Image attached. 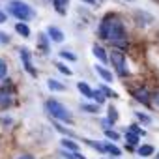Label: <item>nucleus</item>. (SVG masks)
Listing matches in <instances>:
<instances>
[{
    "instance_id": "f257e3e1",
    "label": "nucleus",
    "mask_w": 159,
    "mask_h": 159,
    "mask_svg": "<svg viewBox=\"0 0 159 159\" xmlns=\"http://www.w3.org/2000/svg\"><path fill=\"white\" fill-rule=\"evenodd\" d=\"M99 36H101L103 39H107V41L114 43L116 47H125V45H127L124 23H122L116 15H112V13H109V15L103 17V21H101V25H99Z\"/></svg>"
},
{
    "instance_id": "f03ea898",
    "label": "nucleus",
    "mask_w": 159,
    "mask_h": 159,
    "mask_svg": "<svg viewBox=\"0 0 159 159\" xmlns=\"http://www.w3.org/2000/svg\"><path fill=\"white\" fill-rule=\"evenodd\" d=\"M8 10H10V13L13 15V17H17L19 21H28V19H32V8L26 4V2H23V0H11L10 2V6H8Z\"/></svg>"
},
{
    "instance_id": "7ed1b4c3",
    "label": "nucleus",
    "mask_w": 159,
    "mask_h": 159,
    "mask_svg": "<svg viewBox=\"0 0 159 159\" xmlns=\"http://www.w3.org/2000/svg\"><path fill=\"white\" fill-rule=\"evenodd\" d=\"M47 112L52 116V118H56V120H62V122H67V124H71L73 122V116H71V112L60 103V101H54V99H51V101H47Z\"/></svg>"
},
{
    "instance_id": "20e7f679",
    "label": "nucleus",
    "mask_w": 159,
    "mask_h": 159,
    "mask_svg": "<svg viewBox=\"0 0 159 159\" xmlns=\"http://www.w3.org/2000/svg\"><path fill=\"white\" fill-rule=\"evenodd\" d=\"M111 62H112V66L116 67V71H118V75L120 77H125L129 71L125 69V54L120 51V49H114L112 51V54H111Z\"/></svg>"
},
{
    "instance_id": "39448f33",
    "label": "nucleus",
    "mask_w": 159,
    "mask_h": 159,
    "mask_svg": "<svg viewBox=\"0 0 159 159\" xmlns=\"http://www.w3.org/2000/svg\"><path fill=\"white\" fill-rule=\"evenodd\" d=\"M47 34L51 36V39L52 41H56V43H62L64 41V32L62 30H58L56 26H49L47 28Z\"/></svg>"
},
{
    "instance_id": "423d86ee",
    "label": "nucleus",
    "mask_w": 159,
    "mask_h": 159,
    "mask_svg": "<svg viewBox=\"0 0 159 159\" xmlns=\"http://www.w3.org/2000/svg\"><path fill=\"white\" fill-rule=\"evenodd\" d=\"M133 98H135L137 101H140V103H150V92H148L146 88L135 90V92H133Z\"/></svg>"
},
{
    "instance_id": "0eeeda50",
    "label": "nucleus",
    "mask_w": 159,
    "mask_h": 159,
    "mask_svg": "<svg viewBox=\"0 0 159 159\" xmlns=\"http://www.w3.org/2000/svg\"><path fill=\"white\" fill-rule=\"evenodd\" d=\"M21 58H23V62H25L26 71H28L30 75H36V69L32 67V62H30V52H28L26 49H23V51H21Z\"/></svg>"
},
{
    "instance_id": "6e6552de",
    "label": "nucleus",
    "mask_w": 159,
    "mask_h": 159,
    "mask_svg": "<svg viewBox=\"0 0 159 159\" xmlns=\"http://www.w3.org/2000/svg\"><path fill=\"white\" fill-rule=\"evenodd\" d=\"M47 86H49L52 92H64V90H66V86H64L60 81H56V79H49V81H47Z\"/></svg>"
},
{
    "instance_id": "1a4fd4ad",
    "label": "nucleus",
    "mask_w": 159,
    "mask_h": 159,
    "mask_svg": "<svg viewBox=\"0 0 159 159\" xmlns=\"http://www.w3.org/2000/svg\"><path fill=\"white\" fill-rule=\"evenodd\" d=\"M103 148H105V152H107V153H111V155H114V157H118V155L122 153V152H120V148H118V146H114V142H112V144H111V142H105V144H103Z\"/></svg>"
},
{
    "instance_id": "9d476101",
    "label": "nucleus",
    "mask_w": 159,
    "mask_h": 159,
    "mask_svg": "<svg viewBox=\"0 0 159 159\" xmlns=\"http://www.w3.org/2000/svg\"><path fill=\"white\" fill-rule=\"evenodd\" d=\"M96 71H98V73H99V75L105 79L107 83H111V81H112V73H111L107 67H103V66H96Z\"/></svg>"
},
{
    "instance_id": "9b49d317",
    "label": "nucleus",
    "mask_w": 159,
    "mask_h": 159,
    "mask_svg": "<svg viewBox=\"0 0 159 159\" xmlns=\"http://www.w3.org/2000/svg\"><path fill=\"white\" fill-rule=\"evenodd\" d=\"M92 52H94V54H96L101 62H107V60H109V58H107V54H105V51H103V47H99L98 43L92 47Z\"/></svg>"
},
{
    "instance_id": "f8f14e48",
    "label": "nucleus",
    "mask_w": 159,
    "mask_h": 159,
    "mask_svg": "<svg viewBox=\"0 0 159 159\" xmlns=\"http://www.w3.org/2000/svg\"><path fill=\"white\" fill-rule=\"evenodd\" d=\"M77 88H79V92H81L84 98H90V99H92V88H90L86 83H79V84H77Z\"/></svg>"
},
{
    "instance_id": "ddd939ff",
    "label": "nucleus",
    "mask_w": 159,
    "mask_h": 159,
    "mask_svg": "<svg viewBox=\"0 0 159 159\" xmlns=\"http://www.w3.org/2000/svg\"><path fill=\"white\" fill-rule=\"evenodd\" d=\"M62 146H64L66 150H69V152H79V144L73 142L71 139H64V140H62Z\"/></svg>"
},
{
    "instance_id": "4468645a",
    "label": "nucleus",
    "mask_w": 159,
    "mask_h": 159,
    "mask_svg": "<svg viewBox=\"0 0 159 159\" xmlns=\"http://www.w3.org/2000/svg\"><path fill=\"white\" fill-rule=\"evenodd\" d=\"M92 99L98 103V105H103L105 103V94L101 90H92Z\"/></svg>"
},
{
    "instance_id": "2eb2a0df",
    "label": "nucleus",
    "mask_w": 159,
    "mask_h": 159,
    "mask_svg": "<svg viewBox=\"0 0 159 159\" xmlns=\"http://www.w3.org/2000/svg\"><path fill=\"white\" fill-rule=\"evenodd\" d=\"M15 30H17L21 36H25V38H28V36H30V28H28L25 23H17V25H15Z\"/></svg>"
},
{
    "instance_id": "dca6fc26",
    "label": "nucleus",
    "mask_w": 159,
    "mask_h": 159,
    "mask_svg": "<svg viewBox=\"0 0 159 159\" xmlns=\"http://www.w3.org/2000/svg\"><path fill=\"white\" fill-rule=\"evenodd\" d=\"M152 153H153V146H150V144H144V146L139 148V155H140V157H148V155H152Z\"/></svg>"
},
{
    "instance_id": "f3484780",
    "label": "nucleus",
    "mask_w": 159,
    "mask_h": 159,
    "mask_svg": "<svg viewBox=\"0 0 159 159\" xmlns=\"http://www.w3.org/2000/svg\"><path fill=\"white\" fill-rule=\"evenodd\" d=\"M11 103V99H10V94L6 92V90H2L0 92V107H8Z\"/></svg>"
},
{
    "instance_id": "a211bd4d",
    "label": "nucleus",
    "mask_w": 159,
    "mask_h": 159,
    "mask_svg": "<svg viewBox=\"0 0 159 159\" xmlns=\"http://www.w3.org/2000/svg\"><path fill=\"white\" fill-rule=\"evenodd\" d=\"M125 142H129V146H135V144L139 142V135H135V133L127 131V133H125Z\"/></svg>"
},
{
    "instance_id": "6ab92c4d",
    "label": "nucleus",
    "mask_w": 159,
    "mask_h": 159,
    "mask_svg": "<svg viewBox=\"0 0 159 159\" xmlns=\"http://www.w3.org/2000/svg\"><path fill=\"white\" fill-rule=\"evenodd\" d=\"M52 2H54V6H56V11L60 13V15H64L66 13V2H67V0H52Z\"/></svg>"
},
{
    "instance_id": "aec40b11",
    "label": "nucleus",
    "mask_w": 159,
    "mask_h": 159,
    "mask_svg": "<svg viewBox=\"0 0 159 159\" xmlns=\"http://www.w3.org/2000/svg\"><path fill=\"white\" fill-rule=\"evenodd\" d=\"M116 120H118V111L114 107H109V118H107V122L109 124H114Z\"/></svg>"
},
{
    "instance_id": "412c9836",
    "label": "nucleus",
    "mask_w": 159,
    "mask_h": 159,
    "mask_svg": "<svg viewBox=\"0 0 159 159\" xmlns=\"http://www.w3.org/2000/svg\"><path fill=\"white\" fill-rule=\"evenodd\" d=\"M84 142L90 146V148H94V150H98V152H105V148H103V144H99V142H96V140H90V139H84Z\"/></svg>"
},
{
    "instance_id": "4be33fe9",
    "label": "nucleus",
    "mask_w": 159,
    "mask_h": 159,
    "mask_svg": "<svg viewBox=\"0 0 159 159\" xmlns=\"http://www.w3.org/2000/svg\"><path fill=\"white\" fill-rule=\"evenodd\" d=\"M99 90L105 94V98H118V94H116V92H112V90H111L109 86H105V84H101V86H99Z\"/></svg>"
},
{
    "instance_id": "5701e85b",
    "label": "nucleus",
    "mask_w": 159,
    "mask_h": 159,
    "mask_svg": "<svg viewBox=\"0 0 159 159\" xmlns=\"http://www.w3.org/2000/svg\"><path fill=\"white\" fill-rule=\"evenodd\" d=\"M99 105H81V109L84 111V112H90V114H96V112H99V109H98Z\"/></svg>"
},
{
    "instance_id": "b1692460",
    "label": "nucleus",
    "mask_w": 159,
    "mask_h": 159,
    "mask_svg": "<svg viewBox=\"0 0 159 159\" xmlns=\"http://www.w3.org/2000/svg\"><path fill=\"white\" fill-rule=\"evenodd\" d=\"M60 56H62V58H66V60H69V62H75V60H77V56H75L73 52L66 51V49H64V51H60Z\"/></svg>"
},
{
    "instance_id": "393cba45",
    "label": "nucleus",
    "mask_w": 159,
    "mask_h": 159,
    "mask_svg": "<svg viewBox=\"0 0 159 159\" xmlns=\"http://www.w3.org/2000/svg\"><path fill=\"white\" fill-rule=\"evenodd\" d=\"M129 131H131V133H135V135H139V137H140V135H142V137L146 135V133H144L139 125H135V124H131V125H129Z\"/></svg>"
},
{
    "instance_id": "a878e982",
    "label": "nucleus",
    "mask_w": 159,
    "mask_h": 159,
    "mask_svg": "<svg viewBox=\"0 0 159 159\" xmlns=\"http://www.w3.org/2000/svg\"><path fill=\"white\" fill-rule=\"evenodd\" d=\"M105 137L111 139V140H118V139H120V135H118L116 131H111V129H105Z\"/></svg>"
},
{
    "instance_id": "bb28decb",
    "label": "nucleus",
    "mask_w": 159,
    "mask_h": 159,
    "mask_svg": "<svg viewBox=\"0 0 159 159\" xmlns=\"http://www.w3.org/2000/svg\"><path fill=\"white\" fill-rule=\"evenodd\" d=\"M6 71H8V66H6V62L2 58H0V79L6 77Z\"/></svg>"
},
{
    "instance_id": "cd10ccee",
    "label": "nucleus",
    "mask_w": 159,
    "mask_h": 159,
    "mask_svg": "<svg viewBox=\"0 0 159 159\" xmlns=\"http://www.w3.org/2000/svg\"><path fill=\"white\" fill-rule=\"evenodd\" d=\"M135 116H137L140 122H144V124H150V122H152L150 116H146V114H142V112H135Z\"/></svg>"
},
{
    "instance_id": "c85d7f7f",
    "label": "nucleus",
    "mask_w": 159,
    "mask_h": 159,
    "mask_svg": "<svg viewBox=\"0 0 159 159\" xmlns=\"http://www.w3.org/2000/svg\"><path fill=\"white\" fill-rule=\"evenodd\" d=\"M56 67H58V69H60V71H62L64 75H67V77L71 75V69H69V67H66L64 64H56Z\"/></svg>"
},
{
    "instance_id": "c756f323",
    "label": "nucleus",
    "mask_w": 159,
    "mask_h": 159,
    "mask_svg": "<svg viewBox=\"0 0 159 159\" xmlns=\"http://www.w3.org/2000/svg\"><path fill=\"white\" fill-rule=\"evenodd\" d=\"M150 98H152L153 105H155V107H159V90H155V92H153V94H152Z\"/></svg>"
},
{
    "instance_id": "7c9ffc66",
    "label": "nucleus",
    "mask_w": 159,
    "mask_h": 159,
    "mask_svg": "<svg viewBox=\"0 0 159 159\" xmlns=\"http://www.w3.org/2000/svg\"><path fill=\"white\" fill-rule=\"evenodd\" d=\"M0 43H10V36H6L4 32H0Z\"/></svg>"
},
{
    "instance_id": "2f4dec72",
    "label": "nucleus",
    "mask_w": 159,
    "mask_h": 159,
    "mask_svg": "<svg viewBox=\"0 0 159 159\" xmlns=\"http://www.w3.org/2000/svg\"><path fill=\"white\" fill-rule=\"evenodd\" d=\"M0 23H6V13L0 11Z\"/></svg>"
},
{
    "instance_id": "473e14b6",
    "label": "nucleus",
    "mask_w": 159,
    "mask_h": 159,
    "mask_svg": "<svg viewBox=\"0 0 159 159\" xmlns=\"http://www.w3.org/2000/svg\"><path fill=\"white\" fill-rule=\"evenodd\" d=\"M17 159H34L32 155H21V157H17Z\"/></svg>"
},
{
    "instance_id": "72a5a7b5",
    "label": "nucleus",
    "mask_w": 159,
    "mask_h": 159,
    "mask_svg": "<svg viewBox=\"0 0 159 159\" xmlns=\"http://www.w3.org/2000/svg\"><path fill=\"white\" fill-rule=\"evenodd\" d=\"M83 2H86V4H94L96 0H83Z\"/></svg>"
},
{
    "instance_id": "f704fd0d",
    "label": "nucleus",
    "mask_w": 159,
    "mask_h": 159,
    "mask_svg": "<svg viewBox=\"0 0 159 159\" xmlns=\"http://www.w3.org/2000/svg\"><path fill=\"white\" fill-rule=\"evenodd\" d=\"M157 159H159V152H157Z\"/></svg>"
}]
</instances>
